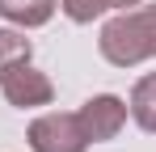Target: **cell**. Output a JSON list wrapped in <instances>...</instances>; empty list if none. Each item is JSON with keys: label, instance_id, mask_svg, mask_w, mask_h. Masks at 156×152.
<instances>
[{"label": "cell", "instance_id": "4", "mask_svg": "<svg viewBox=\"0 0 156 152\" xmlns=\"http://www.w3.org/2000/svg\"><path fill=\"white\" fill-rule=\"evenodd\" d=\"M76 118L84 127V135H89V144H105L127 127V101L114 97V93H97L76 110Z\"/></svg>", "mask_w": 156, "mask_h": 152}, {"label": "cell", "instance_id": "8", "mask_svg": "<svg viewBox=\"0 0 156 152\" xmlns=\"http://www.w3.org/2000/svg\"><path fill=\"white\" fill-rule=\"evenodd\" d=\"M26 59H34V42L21 30H0V76L17 63H26Z\"/></svg>", "mask_w": 156, "mask_h": 152}, {"label": "cell", "instance_id": "6", "mask_svg": "<svg viewBox=\"0 0 156 152\" xmlns=\"http://www.w3.org/2000/svg\"><path fill=\"white\" fill-rule=\"evenodd\" d=\"M127 114L144 127L148 135H156V72L139 76L135 89H131V101H127Z\"/></svg>", "mask_w": 156, "mask_h": 152}, {"label": "cell", "instance_id": "2", "mask_svg": "<svg viewBox=\"0 0 156 152\" xmlns=\"http://www.w3.org/2000/svg\"><path fill=\"white\" fill-rule=\"evenodd\" d=\"M26 139L34 152H84L89 148V135H84L80 118L68 110H51V114L34 118Z\"/></svg>", "mask_w": 156, "mask_h": 152}, {"label": "cell", "instance_id": "3", "mask_svg": "<svg viewBox=\"0 0 156 152\" xmlns=\"http://www.w3.org/2000/svg\"><path fill=\"white\" fill-rule=\"evenodd\" d=\"M0 93L17 110H34V106H51L55 101V85H51L47 72H38L26 59V63H17V68H9V72L0 76Z\"/></svg>", "mask_w": 156, "mask_h": 152}, {"label": "cell", "instance_id": "1", "mask_svg": "<svg viewBox=\"0 0 156 152\" xmlns=\"http://www.w3.org/2000/svg\"><path fill=\"white\" fill-rule=\"evenodd\" d=\"M97 51L114 68H135L144 59H156V4H135L110 17L101 25Z\"/></svg>", "mask_w": 156, "mask_h": 152}, {"label": "cell", "instance_id": "5", "mask_svg": "<svg viewBox=\"0 0 156 152\" xmlns=\"http://www.w3.org/2000/svg\"><path fill=\"white\" fill-rule=\"evenodd\" d=\"M59 9V0H0V17L13 21L17 30H38L47 25Z\"/></svg>", "mask_w": 156, "mask_h": 152}, {"label": "cell", "instance_id": "7", "mask_svg": "<svg viewBox=\"0 0 156 152\" xmlns=\"http://www.w3.org/2000/svg\"><path fill=\"white\" fill-rule=\"evenodd\" d=\"M135 4H144V0H59L68 21H76V25H89L101 13H122V9H135Z\"/></svg>", "mask_w": 156, "mask_h": 152}]
</instances>
